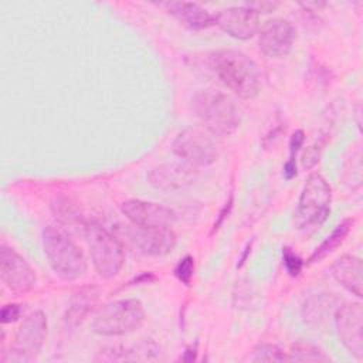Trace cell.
<instances>
[{"label": "cell", "mask_w": 363, "mask_h": 363, "mask_svg": "<svg viewBox=\"0 0 363 363\" xmlns=\"http://www.w3.org/2000/svg\"><path fill=\"white\" fill-rule=\"evenodd\" d=\"M47 316L41 311H34L26 316L18 326L11 352L9 354L11 362H31L34 360L45 342L47 337Z\"/></svg>", "instance_id": "7"}, {"label": "cell", "mask_w": 363, "mask_h": 363, "mask_svg": "<svg viewBox=\"0 0 363 363\" xmlns=\"http://www.w3.org/2000/svg\"><path fill=\"white\" fill-rule=\"evenodd\" d=\"M339 298L333 294H315L308 298L302 306V318L311 326H320L328 316L339 308Z\"/></svg>", "instance_id": "18"}, {"label": "cell", "mask_w": 363, "mask_h": 363, "mask_svg": "<svg viewBox=\"0 0 363 363\" xmlns=\"http://www.w3.org/2000/svg\"><path fill=\"white\" fill-rule=\"evenodd\" d=\"M145 322V308L139 299H119L98 308L92 328L98 335L122 336L138 330Z\"/></svg>", "instance_id": "5"}, {"label": "cell", "mask_w": 363, "mask_h": 363, "mask_svg": "<svg viewBox=\"0 0 363 363\" xmlns=\"http://www.w3.org/2000/svg\"><path fill=\"white\" fill-rule=\"evenodd\" d=\"M196 354H197V347L194 346H190V347H187L186 349V352L183 353V356H182V360L183 362H187V363H190V362H193V360H196Z\"/></svg>", "instance_id": "32"}, {"label": "cell", "mask_w": 363, "mask_h": 363, "mask_svg": "<svg viewBox=\"0 0 363 363\" xmlns=\"http://www.w3.org/2000/svg\"><path fill=\"white\" fill-rule=\"evenodd\" d=\"M295 41V28L285 18H269L258 28L259 50L271 58H281L291 52Z\"/></svg>", "instance_id": "12"}, {"label": "cell", "mask_w": 363, "mask_h": 363, "mask_svg": "<svg viewBox=\"0 0 363 363\" xmlns=\"http://www.w3.org/2000/svg\"><path fill=\"white\" fill-rule=\"evenodd\" d=\"M216 24L230 37L248 40L259 28V14L247 4L221 9L214 14Z\"/></svg>", "instance_id": "14"}, {"label": "cell", "mask_w": 363, "mask_h": 363, "mask_svg": "<svg viewBox=\"0 0 363 363\" xmlns=\"http://www.w3.org/2000/svg\"><path fill=\"white\" fill-rule=\"evenodd\" d=\"M197 170L189 163H166L150 170L149 183L163 191L189 189L197 180Z\"/></svg>", "instance_id": "15"}, {"label": "cell", "mask_w": 363, "mask_h": 363, "mask_svg": "<svg viewBox=\"0 0 363 363\" xmlns=\"http://www.w3.org/2000/svg\"><path fill=\"white\" fill-rule=\"evenodd\" d=\"M326 140H328V136L319 138L318 140H315L312 145H309L306 147V150L303 152L302 159H301V163L305 169H312L318 164V162L320 159V155H322V150L326 145Z\"/></svg>", "instance_id": "25"}, {"label": "cell", "mask_w": 363, "mask_h": 363, "mask_svg": "<svg viewBox=\"0 0 363 363\" xmlns=\"http://www.w3.org/2000/svg\"><path fill=\"white\" fill-rule=\"evenodd\" d=\"M191 102L197 118L214 136H230L241 123L240 106L220 91H199Z\"/></svg>", "instance_id": "2"}, {"label": "cell", "mask_w": 363, "mask_h": 363, "mask_svg": "<svg viewBox=\"0 0 363 363\" xmlns=\"http://www.w3.org/2000/svg\"><path fill=\"white\" fill-rule=\"evenodd\" d=\"M152 281H156V277L153 275V274H150V272H145V274H140L138 278H135L130 284H149V282H152Z\"/></svg>", "instance_id": "31"}, {"label": "cell", "mask_w": 363, "mask_h": 363, "mask_svg": "<svg viewBox=\"0 0 363 363\" xmlns=\"http://www.w3.org/2000/svg\"><path fill=\"white\" fill-rule=\"evenodd\" d=\"M169 14H172L180 24L190 30H206L216 24V17L208 10L191 1H170L164 4Z\"/></svg>", "instance_id": "17"}, {"label": "cell", "mask_w": 363, "mask_h": 363, "mask_svg": "<svg viewBox=\"0 0 363 363\" xmlns=\"http://www.w3.org/2000/svg\"><path fill=\"white\" fill-rule=\"evenodd\" d=\"M353 220L352 218H345L340 224L336 225V228L323 240V242L315 248V251L311 254L308 264H315L322 261L325 257H328L330 252H333L347 237L350 233Z\"/></svg>", "instance_id": "21"}, {"label": "cell", "mask_w": 363, "mask_h": 363, "mask_svg": "<svg viewBox=\"0 0 363 363\" xmlns=\"http://www.w3.org/2000/svg\"><path fill=\"white\" fill-rule=\"evenodd\" d=\"M51 213L55 217V220L65 227H72V228L81 227L85 230L88 224V221L84 218L79 208L68 197H64V196H58L52 199Z\"/></svg>", "instance_id": "20"}, {"label": "cell", "mask_w": 363, "mask_h": 363, "mask_svg": "<svg viewBox=\"0 0 363 363\" xmlns=\"http://www.w3.org/2000/svg\"><path fill=\"white\" fill-rule=\"evenodd\" d=\"M98 299V294L94 288H82L74 294L71 303L65 312V323L69 326H78L86 315L91 312L92 306Z\"/></svg>", "instance_id": "19"}, {"label": "cell", "mask_w": 363, "mask_h": 363, "mask_svg": "<svg viewBox=\"0 0 363 363\" xmlns=\"http://www.w3.org/2000/svg\"><path fill=\"white\" fill-rule=\"evenodd\" d=\"M250 251H251V245L248 244V245H247V248H245V251H244V254H242V257H241V259H240V264L237 265L238 268H241V267H242V264L245 262V258H247V255L250 254Z\"/></svg>", "instance_id": "33"}, {"label": "cell", "mask_w": 363, "mask_h": 363, "mask_svg": "<svg viewBox=\"0 0 363 363\" xmlns=\"http://www.w3.org/2000/svg\"><path fill=\"white\" fill-rule=\"evenodd\" d=\"M123 233L139 252L150 257L167 255L177 244L176 234L170 227H140L130 224L123 225Z\"/></svg>", "instance_id": "9"}, {"label": "cell", "mask_w": 363, "mask_h": 363, "mask_svg": "<svg viewBox=\"0 0 363 363\" xmlns=\"http://www.w3.org/2000/svg\"><path fill=\"white\" fill-rule=\"evenodd\" d=\"M330 357L316 345L309 342H295L288 352V362H315V363H326Z\"/></svg>", "instance_id": "22"}, {"label": "cell", "mask_w": 363, "mask_h": 363, "mask_svg": "<svg viewBox=\"0 0 363 363\" xmlns=\"http://www.w3.org/2000/svg\"><path fill=\"white\" fill-rule=\"evenodd\" d=\"M332 275L346 291L363 296V262L354 255H342L332 265Z\"/></svg>", "instance_id": "16"}, {"label": "cell", "mask_w": 363, "mask_h": 363, "mask_svg": "<svg viewBox=\"0 0 363 363\" xmlns=\"http://www.w3.org/2000/svg\"><path fill=\"white\" fill-rule=\"evenodd\" d=\"M332 189L319 173L308 176L298 199L295 224L299 230L312 231L319 228L330 214Z\"/></svg>", "instance_id": "4"}, {"label": "cell", "mask_w": 363, "mask_h": 363, "mask_svg": "<svg viewBox=\"0 0 363 363\" xmlns=\"http://www.w3.org/2000/svg\"><path fill=\"white\" fill-rule=\"evenodd\" d=\"M84 233L96 272L105 279L118 275L125 261L123 245L119 238L95 221H88Z\"/></svg>", "instance_id": "6"}, {"label": "cell", "mask_w": 363, "mask_h": 363, "mask_svg": "<svg viewBox=\"0 0 363 363\" xmlns=\"http://www.w3.org/2000/svg\"><path fill=\"white\" fill-rule=\"evenodd\" d=\"M233 204H234V194L231 193L230 197H228V200L224 203V206H223L221 210L218 211V216H217V218H216V221H214V224H213V231H211V233H216V231L223 225L224 220H225V218L228 217V214L231 213Z\"/></svg>", "instance_id": "29"}, {"label": "cell", "mask_w": 363, "mask_h": 363, "mask_svg": "<svg viewBox=\"0 0 363 363\" xmlns=\"http://www.w3.org/2000/svg\"><path fill=\"white\" fill-rule=\"evenodd\" d=\"M0 278L14 294L31 291L37 281L30 264L18 252L4 245L0 250Z\"/></svg>", "instance_id": "11"}, {"label": "cell", "mask_w": 363, "mask_h": 363, "mask_svg": "<svg viewBox=\"0 0 363 363\" xmlns=\"http://www.w3.org/2000/svg\"><path fill=\"white\" fill-rule=\"evenodd\" d=\"M43 250L50 267L64 281H75L86 271L82 251L61 228L47 225L41 233Z\"/></svg>", "instance_id": "3"}, {"label": "cell", "mask_w": 363, "mask_h": 363, "mask_svg": "<svg viewBox=\"0 0 363 363\" xmlns=\"http://www.w3.org/2000/svg\"><path fill=\"white\" fill-rule=\"evenodd\" d=\"M172 150L194 167L213 164L218 157L217 145L213 138L207 132L193 126L177 133L172 143Z\"/></svg>", "instance_id": "8"}, {"label": "cell", "mask_w": 363, "mask_h": 363, "mask_svg": "<svg viewBox=\"0 0 363 363\" xmlns=\"http://www.w3.org/2000/svg\"><path fill=\"white\" fill-rule=\"evenodd\" d=\"M251 362H288V354L274 343H259L252 349Z\"/></svg>", "instance_id": "24"}, {"label": "cell", "mask_w": 363, "mask_h": 363, "mask_svg": "<svg viewBox=\"0 0 363 363\" xmlns=\"http://www.w3.org/2000/svg\"><path fill=\"white\" fill-rule=\"evenodd\" d=\"M305 142V133L302 129H296L289 139V157L285 162L284 167H282V174L286 180H291L296 176L298 170H296V155L299 152V149L302 147Z\"/></svg>", "instance_id": "23"}, {"label": "cell", "mask_w": 363, "mask_h": 363, "mask_svg": "<svg viewBox=\"0 0 363 363\" xmlns=\"http://www.w3.org/2000/svg\"><path fill=\"white\" fill-rule=\"evenodd\" d=\"M335 326L342 345L357 359H363V306L360 302L339 305Z\"/></svg>", "instance_id": "10"}, {"label": "cell", "mask_w": 363, "mask_h": 363, "mask_svg": "<svg viewBox=\"0 0 363 363\" xmlns=\"http://www.w3.org/2000/svg\"><path fill=\"white\" fill-rule=\"evenodd\" d=\"M210 67L217 78L238 98L251 99L261 89V71L257 62L238 50H217L210 54Z\"/></svg>", "instance_id": "1"}, {"label": "cell", "mask_w": 363, "mask_h": 363, "mask_svg": "<svg viewBox=\"0 0 363 363\" xmlns=\"http://www.w3.org/2000/svg\"><path fill=\"white\" fill-rule=\"evenodd\" d=\"M193 274H194V258L191 255H186L177 262L174 268V275L182 284L190 285L193 279Z\"/></svg>", "instance_id": "27"}, {"label": "cell", "mask_w": 363, "mask_h": 363, "mask_svg": "<svg viewBox=\"0 0 363 363\" xmlns=\"http://www.w3.org/2000/svg\"><path fill=\"white\" fill-rule=\"evenodd\" d=\"M23 313V306L18 305V303H7L1 308V312H0V320L3 325L6 323H13L16 320L20 319Z\"/></svg>", "instance_id": "28"}, {"label": "cell", "mask_w": 363, "mask_h": 363, "mask_svg": "<svg viewBox=\"0 0 363 363\" xmlns=\"http://www.w3.org/2000/svg\"><path fill=\"white\" fill-rule=\"evenodd\" d=\"M121 213L130 224L140 227H172L176 223L173 210L140 199L125 200L121 204Z\"/></svg>", "instance_id": "13"}, {"label": "cell", "mask_w": 363, "mask_h": 363, "mask_svg": "<svg viewBox=\"0 0 363 363\" xmlns=\"http://www.w3.org/2000/svg\"><path fill=\"white\" fill-rule=\"evenodd\" d=\"M282 261H284L286 272L291 277H298L301 274V271L303 268V259L291 247L282 248Z\"/></svg>", "instance_id": "26"}, {"label": "cell", "mask_w": 363, "mask_h": 363, "mask_svg": "<svg viewBox=\"0 0 363 363\" xmlns=\"http://www.w3.org/2000/svg\"><path fill=\"white\" fill-rule=\"evenodd\" d=\"M248 7H251L255 13H271L278 7L277 1H252V3H245Z\"/></svg>", "instance_id": "30"}]
</instances>
